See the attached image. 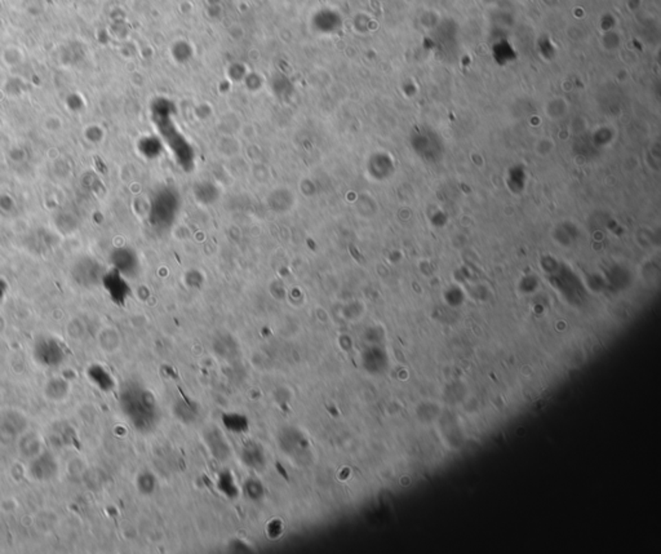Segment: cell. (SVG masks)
Listing matches in <instances>:
<instances>
[{
    "mask_svg": "<svg viewBox=\"0 0 661 554\" xmlns=\"http://www.w3.org/2000/svg\"><path fill=\"white\" fill-rule=\"evenodd\" d=\"M88 379L91 380V383H93V385H96L97 388L102 392H110L113 388H114V380L111 377V375L107 373V370L100 366V364H93L88 368Z\"/></svg>",
    "mask_w": 661,
    "mask_h": 554,
    "instance_id": "cell-6",
    "label": "cell"
},
{
    "mask_svg": "<svg viewBox=\"0 0 661 554\" xmlns=\"http://www.w3.org/2000/svg\"><path fill=\"white\" fill-rule=\"evenodd\" d=\"M29 470L34 480H49L57 473V464L49 454H43L39 458H34Z\"/></svg>",
    "mask_w": 661,
    "mask_h": 554,
    "instance_id": "cell-4",
    "label": "cell"
},
{
    "mask_svg": "<svg viewBox=\"0 0 661 554\" xmlns=\"http://www.w3.org/2000/svg\"><path fill=\"white\" fill-rule=\"evenodd\" d=\"M7 291H8V285H7V282H5L3 278H0V302H1V301L4 300V298H5V295H7Z\"/></svg>",
    "mask_w": 661,
    "mask_h": 554,
    "instance_id": "cell-8",
    "label": "cell"
},
{
    "mask_svg": "<svg viewBox=\"0 0 661 554\" xmlns=\"http://www.w3.org/2000/svg\"><path fill=\"white\" fill-rule=\"evenodd\" d=\"M341 17L336 11L322 10L314 14L313 26L320 34H336L341 29Z\"/></svg>",
    "mask_w": 661,
    "mask_h": 554,
    "instance_id": "cell-3",
    "label": "cell"
},
{
    "mask_svg": "<svg viewBox=\"0 0 661 554\" xmlns=\"http://www.w3.org/2000/svg\"><path fill=\"white\" fill-rule=\"evenodd\" d=\"M34 358L44 367H58L65 359L63 344L51 336L39 337L34 344Z\"/></svg>",
    "mask_w": 661,
    "mask_h": 554,
    "instance_id": "cell-1",
    "label": "cell"
},
{
    "mask_svg": "<svg viewBox=\"0 0 661 554\" xmlns=\"http://www.w3.org/2000/svg\"><path fill=\"white\" fill-rule=\"evenodd\" d=\"M67 392H69V385L63 379L49 380L45 386V395L54 401L63 399L65 395H67Z\"/></svg>",
    "mask_w": 661,
    "mask_h": 554,
    "instance_id": "cell-7",
    "label": "cell"
},
{
    "mask_svg": "<svg viewBox=\"0 0 661 554\" xmlns=\"http://www.w3.org/2000/svg\"><path fill=\"white\" fill-rule=\"evenodd\" d=\"M105 272L102 267L92 257H80L71 267V277L80 287L89 288L102 282Z\"/></svg>",
    "mask_w": 661,
    "mask_h": 554,
    "instance_id": "cell-2",
    "label": "cell"
},
{
    "mask_svg": "<svg viewBox=\"0 0 661 554\" xmlns=\"http://www.w3.org/2000/svg\"><path fill=\"white\" fill-rule=\"evenodd\" d=\"M101 283L104 285V287L107 288V293L110 295L113 301H115L117 304L123 302V300L127 295V286L117 270L105 273Z\"/></svg>",
    "mask_w": 661,
    "mask_h": 554,
    "instance_id": "cell-5",
    "label": "cell"
}]
</instances>
